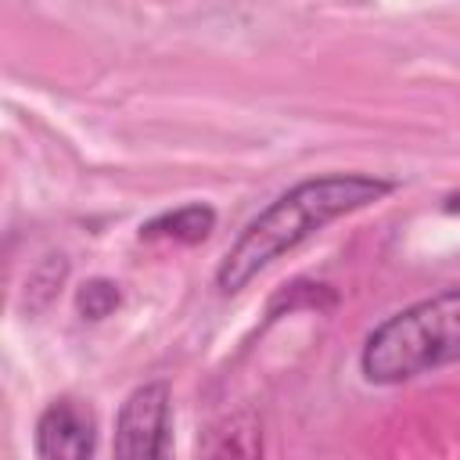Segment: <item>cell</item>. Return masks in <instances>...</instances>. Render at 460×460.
<instances>
[{
    "label": "cell",
    "instance_id": "cell-1",
    "mask_svg": "<svg viewBox=\"0 0 460 460\" xmlns=\"http://www.w3.org/2000/svg\"><path fill=\"white\" fill-rule=\"evenodd\" d=\"M392 190L395 183L374 172H320L298 180L295 187L277 194L259 216H252L237 241L223 252L216 266V288L223 295L244 291L262 270L305 244L313 234H320L341 216L385 201Z\"/></svg>",
    "mask_w": 460,
    "mask_h": 460
},
{
    "label": "cell",
    "instance_id": "cell-2",
    "mask_svg": "<svg viewBox=\"0 0 460 460\" xmlns=\"http://www.w3.org/2000/svg\"><path fill=\"white\" fill-rule=\"evenodd\" d=\"M460 363V288H446L385 316L359 349L370 385H402Z\"/></svg>",
    "mask_w": 460,
    "mask_h": 460
},
{
    "label": "cell",
    "instance_id": "cell-3",
    "mask_svg": "<svg viewBox=\"0 0 460 460\" xmlns=\"http://www.w3.org/2000/svg\"><path fill=\"white\" fill-rule=\"evenodd\" d=\"M172 446V392L165 381L137 385L119 413L111 453L119 460H162Z\"/></svg>",
    "mask_w": 460,
    "mask_h": 460
},
{
    "label": "cell",
    "instance_id": "cell-4",
    "mask_svg": "<svg viewBox=\"0 0 460 460\" xmlns=\"http://www.w3.org/2000/svg\"><path fill=\"white\" fill-rule=\"evenodd\" d=\"M36 456L43 460H86L97 449V417L86 402L58 395L36 417Z\"/></svg>",
    "mask_w": 460,
    "mask_h": 460
},
{
    "label": "cell",
    "instance_id": "cell-5",
    "mask_svg": "<svg viewBox=\"0 0 460 460\" xmlns=\"http://www.w3.org/2000/svg\"><path fill=\"white\" fill-rule=\"evenodd\" d=\"M216 226V208L212 205H201V201H190V205H180L172 212H162L155 216L151 223L140 226V241H172V244H198L212 234Z\"/></svg>",
    "mask_w": 460,
    "mask_h": 460
},
{
    "label": "cell",
    "instance_id": "cell-6",
    "mask_svg": "<svg viewBox=\"0 0 460 460\" xmlns=\"http://www.w3.org/2000/svg\"><path fill=\"white\" fill-rule=\"evenodd\" d=\"M122 305V291L108 277H93L75 291V309L83 320H104Z\"/></svg>",
    "mask_w": 460,
    "mask_h": 460
},
{
    "label": "cell",
    "instance_id": "cell-7",
    "mask_svg": "<svg viewBox=\"0 0 460 460\" xmlns=\"http://www.w3.org/2000/svg\"><path fill=\"white\" fill-rule=\"evenodd\" d=\"M68 277V262L65 255H47L32 273H29V309H43L65 284Z\"/></svg>",
    "mask_w": 460,
    "mask_h": 460
},
{
    "label": "cell",
    "instance_id": "cell-8",
    "mask_svg": "<svg viewBox=\"0 0 460 460\" xmlns=\"http://www.w3.org/2000/svg\"><path fill=\"white\" fill-rule=\"evenodd\" d=\"M449 208H453V212H460V194H456V198H449Z\"/></svg>",
    "mask_w": 460,
    "mask_h": 460
}]
</instances>
